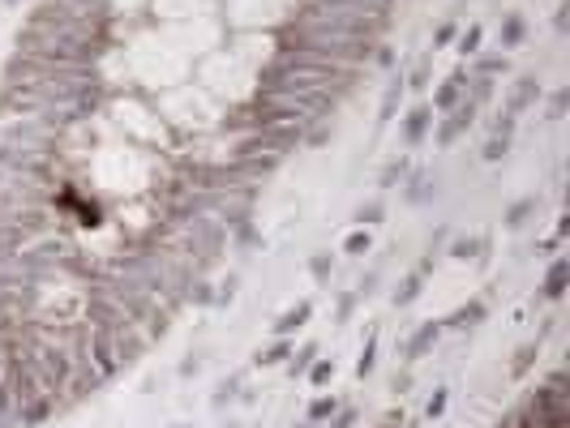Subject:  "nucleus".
Returning a JSON list of instances; mask_svg holds the SVG:
<instances>
[{"instance_id":"8","label":"nucleus","mask_w":570,"mask_h":428,"mask_svg":"<svg viewBox=\"0 0 570 428\" xmlns=\"http://www.w3.org/2000/svg\"><path fill=\"white\" fill-rule=\"evenodd\" d=\"M566 275H570L566 261H553V265H549V279H545V296H549V300H562V296H566Z\"/></svg>"},{"instance_id":"32","label":"nucleus","mask_w":570,"mask_h":428,"mask_svg":"<svg viewBox=\"0 0 570 428\" xmlns=\"http://www.w3.org/2000/svg\"><path fill=\"white\" fill-rule=\"evenodd\" d=\"M411 86H416V90H425V86H429V65H421L416 73H411Z\"/></svg>"},{"instance_id":"2","label":"nucleus","mask_w":570,"mask_h":428,"mask_svg":"<svg viewBox=\"0 0 570 428\" xmlns=\"http://www.w3.org/2000/svg\"><path fill=\"white\" fill-rule=\"evenodd\" d=\"M536 99H540V82L536 77H519L514 90H510V99H506V116H523Z\"/></svg>"},{"instance_id":"18","label":"nucleus","mask_w":570,"mask_h":428,"mask_svg":"<svg viewBox=\"0 0 570 428\" xmlns=\"http://www.w3.org/2000/svg\"><path fill=\"white\" fill-rule=\"evenodd\" d=\"M335 411H339V398H314L309 403V424H318V420H326Z\"/></svg>"},{"instance_id":"35","label":"nucleus","mask_w":570,"mask_h":428,"mask_svg":"<svg viewBox=\"0 0 570 428\" xmlns=\"http://www.w3.org/2000/svg\"><path fill=\"white\" fill-rule=\"evenodd\" d=\"M373 56H378V65H390V61H395V51H390V47H378Z\"/></svg>"},{"instance_id":"1","label":"nucleus","mask_w":570,"mask_h":428,"mask_svg":"<svg viewBox=\"0 0 570 428\" xmlns=\"http://www.w3.org/2000/svg\"><path fill=\"white\" fill-rule=\"evenodd\" d=\"M472 120H476V103H472V99H459V107H450V116L438 125L433 141H438V146H454L463 133L472 129Z\"/></svg>"},{"instance_id":"27","label":"nucleus","mask_w":570,"mask_h":428,"mask_svg":"<svg viewBox=\"0 0 570 428\" xmlns=\"http://www.w3.org/2000/svg\"><path fill=\"white\" fill-rule=\"evenodd\" d=\"M481 244H485V240H454V248H450V253H454V257H476V253H481Z\"/></svg>"},{"instance_id":"3","label":"nucleus","mask_w":570,"mask_h":428,"mask_svg":"<svg viewBox=\"0 0 570 428\" xmlns=\"http://www.w3.org/2000/svg\"><path fill=\"white\" fill-rule=\"evenodd\" d=\"M438 334H442V326H438V321H425V326H421L416 334H411V339H407V347H403V355H407V360H421V355H429V347L438 343Z\"/></svg>"},{"instance_id":"36","label":"nucleus","mask_w":570,"mask_h":428,"mask_svg":"<svg viewBox=\"0 0 570 428\" xmlns=\"http://www.w3.org/2000/svg\"><path fill=\"white\" fill-rule=\"evenodd\" d=\"M407 386H411V377H407V372H399V377H395V394H403Z\"/></svg>"},{"instance_id":"11","label":"nucleus","mask_w":570,"mask_h":428,"mask_svg":"<svg viewBox=\"0 0 570 428\" xmlns=\"http://www.w3.org/2000/svg\"><path fill=\"white\" fill-rule=\"evenodd\" d=\"M287 355H292V343H287V339H275L271 347L257 351V364H283Z\"/></svg>"},{"instance_id":"38","label":"nucleus","mask_w":570,"mask_h":428,"mask_svg":"<svg viewBox=\"0 0 570 428\" xmlns=\"http://www.w3.org/2000/svg\"><path fill=\"white\" fill-rule=\"evenodd\" d=\"M403 428H421V424H403Z\"/></svg>"},{"instance_id":"21","label":"nucleus","mask_w":570,"mask_h":428,"mask_svg":"<svg viewBox=\"0 0 570 428\" xmlns=\"http://www.w3.org/2000/svg\"><path fill=\"white\" fill-rule=\"evenodd\" d=\"M309 270H314V279H318V283H326V279H330V270H335V261H330V253H318L314 261H309Z\"/></svg>"},{"instance_id":"15","label":"nucleus","mask_w":570,"mask_h":428,"mask_svg":"<svg viewBox=\"0 0 570 428\" xmlns=\"http://www.w3.org/2000/svg\"><path fill=\"white\" fill-rule=\"evenodd\" d=\"M481 39H485V30H481V26H468V30L459 34V51H463V56H476V51H481Z\"/></svg>"},{"instance_id":"19","label":"nucleus","mask_w":570,"mask_h":428,"mask_svg":"<svg viewBox=\"0 0 570 428\" xmlns=\"http://www.w3.org/2000/svg\"><path fill=\"white\" fill-rule=\"evenodd\" d=\"M343 248H347L352 257H365V253L373 248V240H369V232H352V236L343 240Z\"/></svg>"},{"instance_id":"13","label":"nucleus","mask_w":570,"mask_h":428,"mask_svg":"<svg viewBox=\"0 0 570 428\" xmlns=\"http://www.w3.org/2000/svg\"><path fill=\"white\" fill-rule=\"evenodd\" d=\"M421 287H425V283H421V275H407V279H403V287L395 291V304H399V308H403V304H411V300L421 296Z\"/></svg>"},{"instance_id":"33","label":"nucleus","mask_w":570,"mask_h":428,"mask_svg":"<svg viewBox=\"0 0 570 428\" xmlns=\"http://www.w3.org/2000/svg\"><path fill=\"white\" fill-rule=\"evenodd\" d=\"M352 420H356V411H339V415H335V424H330V428H352Z\"/></svg>"},{"instance_id":"34","label":"nucleus","mask_w":570,"mask_h":428,"mask_svg":"<svg viewBox=\"0 0 570 428\" xmlns=\"http://www.w3.org/2000/svg\"><path fill=\"white\" fill-rule=\"evenodd\" d=\"M399 420H403V415H399V411H390V415H382V424H378V428H399Z\"/></svg>"},{"instance_id":"7","label":"nucleus","mask_w":570,"mask_h":428,"mask_svg":"<svg viewBox=\"0 0 570 428\" xmlns=\"http://www.w3.org/2000/svg\"><path fill=\"white\" fill-rule=\"evenodd\" d=\"M476 321H485V304H481V300H468L463 308L450 313L446 326H450V330H463V326H476Z\"/></svg>"},{"instance_id":"26","label":"nucleus","mask_w":570,"mask_h":428,"mask_svg":"<svg viewBox=\"0 0 570 428\" xmlns=\"http://www.w3.org/2000/svg\"><path fill=\"white\" fill-rule=\"evenodd\" d=\"M476 69H481V73H506V69H510V61H506V56H485Z\"/></svg>"},{"instance_id":"4","label":"nucleus","mask_w":570,"mask_h":428,"mask_svg":"<svg viewBox=\"0 0 570 428\" xmlns=\"http://www.w3.org/2000/svg\"><path fill=\"white\" fill-rule=\"evenodd\" d=\"M429 125H433V107H416V112L403 120V141L407 146H421L425 133H429Z\"/></svg>"},{"instance_id":"29","label":"nucleus","mask_w":570,"mask_h":428,"mask_svg":"<svg viewBox=\"0 0 570 428\" xmlns=\"http://www.w3.org/2000/svg\"><path fill=\"white\" fill-rule=\"evenodd\" d=\"M442 411H446V390H438V394L429 398V407H425V415H429V420H438Z\"/></svg>"},{"instance_id":"37","label":"nucleus","mask_w":570,"mask_h":428,"mask_svg":"<svg viewBox=\"0 0 570 428\" xmlns=\"http://www.w3.org/2000/svg\"><path fill=\"white\" fill-rule=\"evenodd\" d=\"M18 5H22V0H5V9H18Z\"/></svg>"},{"instance_id":"28","label":"nucleus","mask_w":570,"mask_h":428,"mask_svg":"<svg viewBox=\"0 0 570 428\" xmlns=\"http://www.w3.org/2000/svg\"><path fill=\"white\" fill-rule=\"evenodd\" d=\"M562 116H566V90H557L549 99V120H562Z\"/></svg>"},{"instance_id":"5","label":"nucleus","mask_w":570,"mask_h":428,"mask_svg":"<svg viewBox=\"0 0 570 428\" xmlns=\"http://www.w3.org/2000/svg\"><path fill=\"white\" fill-rule=\"evenodd\" d=\"M463 82H468V77H463V69H459L450 82H442V86L433 90V112H450V107H459V90H463Z\"/></svg>"},{"instance_id":"16","label":"nucleus","mask_w":570,"mask_h":428,"mask_svg":"<svg viewBox=\"0 0 570 428\" xmlns=\"http://www.w3.org/2000/svg\"><path fill=\"white\" fill-rule=\"evenodd\" d=\"M373 355H378V334H369L365 351H360V360H356V377H369V372H373Z\"/></svg>"},{"instance_id":"10","label":"nucleus","mask_w":570,"mask_h":428,"mask_svg":"<svg viewBox=\"0 0 570 428\" xmlns=\"http://www.w3.org/2000/svg\"><path fill=\"white\" fill-rule=\"evenodd\" d=\"M523 30H528V26H523V18H519V13H510V18L502 22V47H519V43H523Z\"/></svg>"},{"instance_id":"23","label":"nucleus","mask_w":570,"mask_h":428,"mask_svg":"<svg viewBox=\"0 0 570 428\" xmlns=\"http://www.w3.org/2000/svg\"><path fill=\"white\" fill-rule=\"evenodd\" d=\"M189 300H197V304H215V291H211V283H202V279H193V287L185 291Z\"/></svg>"},{"instance_id":"9","label":"nucleus","mask_w":570,"mask_h":428,"mask_svg":"<svg viewBox=\"0 0 570 428\" xmlns=\"http://www.w3.org/2000/svg\"><path fill=\"white\" fill-rule=\"evenodd\" d=\"M403 86H407V82H399V77L386 86V94H382V112H378V120H382V125H386V120H395V107H399V94H403Z\"/></svg>"},{"instance_id":"31","label":"nucleus","mask_w":570,"mask_h":428,"mask_svg":"<svg viewBox=\"0 0 570 428\" xmlns=\"http://www.w3.org/2000/svg\"><path fill=\"white\" fill-rule=\"evenodd\" d=\"M356 308V291H347L343 300H339V321H347V313Z\"/></svg>"},{"instance_id":"22","label":"nucleus","mask_w":570,"mask_h":428,"mask_svg":"<svg viewBox=\"0 0 570 428\" xmlns=\"http://www.w3.org/2000/svg\"><path fill=\"white\" fill-rule=\"evenodd\" d=\"M510 150V137H502V133H493L489 137V146H485V158H489V163H497V158Z\"/></svg>"},{"instance_id":"6","label":"nucleus","mask_w":570,"mask_h":428,"mask_svg":"<svg viewBox=\"0 0 570 428\" xmlns=\"http://www.w3.org/2000/svg\"><path fill=\"white\" fill-rule=\"evenodd\" d=\"M309 313H314V304H309V300L292 304V308H287V313H283V317L275 321V334H279V339H287V334H292L296 326H304V321H309Z\"/></svg>"},{"instance_id":"30","label":"nucleus","mask_w":570,"mask_h":428,"mask_svg":"<svg viewBox=\"0 0 570 428\" xmlns=\"http://www.w3.org/2000/svg\"><path fill=\"white\" fill-rule=\"evenodd\" d=\"M450 39H454V22H442V26H438V34H433V47H446Z\"/></svg>"},{"instance_id":"12","label":"nucleus","mask_w":570,"mask_h":428,"mask_svg":"<svg viewBox=\"0 0 570 428\" xmlns=\"http://www.w3.org/2000/svg\"><path fill=\"white\" fill-rule=\"evenodd\" d=\"M382 219H386V206H382V201H369V206L356 210V227H373V223H382Z\"/></svg>"},{"instance_id":"14","label":"nucleus","mask_w":570,"mask_h":428,"mask_svg":"<svg viewBox=\"0 0 570 428\" xmlns=\"http://www.w3.org/2000/svg\"><path fill=\"white\" fill-rule=\"evenodd\" d=\"M532 210H536V201H532V197H523V201H514V206H510V214H506V227H523Z\"/></svg>"},{"instance_id":"24","label":"nucleus","mask_w":570,"mask_h":428,"mask_svg":"<svg viewBox=\"0 0 570 428\" xmlns=\"http://www.w3.org/2000/svg\"><path fill=\"white\" fill-rule=\"evenodd\" d=\"M532 360H536V343H532V347H523V351H519V360H514V364H510V372H514V377H523V372H528V368H532Z\"/></svg>"},{"instance_id":"17","label":"nucleus","mask_w":570,"mask_h":428,"mask_svg":"<svg viewBox=\"0 0 570 428\" xmlns=\"http://www.w3.org/2000/svg\"><path fill=\"white\" fill-rule=\"evenodd\" d=\"M411 168H407V158H395V163H386V172H382V189H395V184H403V176H407Z\"/></svg>"},{"instance_id":"20","label":"nucleus","mask_w":570,"mask_h":428,"mask_svg":"<svg viewBox=\"0 0 570 428\" xmlns=\"http://www.w3.org/2000/svg\"><path fill=\"white\" fill-rule=\"evenodd\" d=\"M287 360H292V372H304L309 364L318 360V343H309V347H300V351H296V355H287Z\"/></svg>"},{"instance_id":"39","label":"nucleus","mask_w":570,"mask_h":428,"mask_svg":"<svg viewBox=\"0 0 570 428\" xmlns=\"http://www.w3.org/2000/svg\"><path fill=\"white\" fill-rule=\"evenodd\" d=\"M300 428H309V424H300Z\"/></svg>"},{"instance_id":"25","label":"nucleus","mask_w":570,"mask_h":428,"mask_svg":"<svg viewBox=\"0 0 570 428\" xmlns=\"http://www.w3.org/2000/svg\"><path fill=\"white\" fill-rule=\"evenodd\" d=\"M330 377H335V364H330V360H318L314 372H309V382H314V386H322V382H330Z\"/></svg>"}]
</instances>
